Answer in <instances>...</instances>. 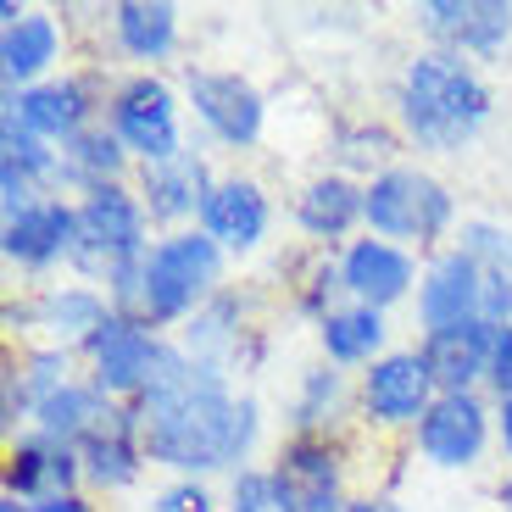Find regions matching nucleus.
<instances>
[{
    "instance_id": "nucleus-1",
    "label": "nucleus",
    "mask_w": 512,
    "mask_h": 512,
    "mask_svg": "<svg viewBox=\"0 0 512 512\" xmlns=\"http://www.w3.org/2000/svg\"><path fill=\"white\" fill-rule=\"evenodd\" d=\"M145 446H151L156 479H234L251 462H268V407L251 384L218 368L184 362L173 379L140 401Z\"/></svg>"
},
{
    "instance_id": "nucleus-2",
    "label": "nucleus",
    "mask_w": 512,
    "mask_h": 512,
    "mask_svg": "<svg viewBox=\"0 0 512 512\" xmlns=\"http://www.w3.org/2000/svg\"><path fill=\"white\" fill-rule=\"evenodd\" d=\"M496 106L501 101H496V84H490L485 67L418 45L396 67V78H390L384 117L396 123L407 156L440 167L485 140L490 123H496Z\"/></svg>"
},
{
    "instance_id": "nucleus-3",
    "label": "nucleus",
    "mask_w": 512,
    "mask_h": 512,
    "mask_svg": "<svg viewBox=\"0 0 512 512\" xmlns=\"http://www.w3.org/2000/svg\"><path fill=\"white\" fill-rule=\"evenodd\" d=\"M234 284V262L206 240L201 229H167L151 240L145 262L128 273L123 284H112V312L145 318L151 329L179 334L212 295Z\"/></svg>"
},
{
    "instance_id": "nucleus-4",
    "label": "nucleus",
    "mask_w": 512,
    "mask_h": 512,
    "mask_svg": "<svg viewBox=\"0 0 512 512\" xmlns=\"http://www.w3.org/2000/svg\"><path fill=\"white\" fill-rule=\"evenodd\" d=\"M462 195L440 167L401 156L396 167H384L379 179L362 184V223L379 240H396L418 256H435L457 240L462 229Z\"/></svg>"
},
{
    "instance_id": "nucleus-5",
    "label": "nucleus",
    "mask_w": 512,
    "mask_h": 512,
    "mask_svg": "<svg viewBox=\"0 0 512 512\" xmlns=\"http://www.w3.org/2000/svg\"><path fill=\"white\" fill-rule=\"evenodd\" d=\"M179 90L190 106L195 145L212 156H223V167H245V156H256L268 145L273 128V101L245 67L223 62H184Z\"/></svg>"
},
{
    "instance_id": "nucleus-6",
    "label": "nucleus",
    "mask_w": 512,
    "mask_h": 512,
    "mask_svg": "<svg viewBox=\"0 0 512 512\" xmlns=\"http://www.w3.org/2000/svg\"><path fill=\"white\" fill-rule=\"evenodd\" d=\"M179 351L195 368H218L240 384L262 379L279 357V329L268 323V290L245 279L223 284L179 329Z\"/></svg>"
},
{
    "instance_id": "nucleus-7",
    "label": "nucleus",
    "mask_w": 512,
    "mask_h": 512,
    "mask_svg": "<svg viewBox=\"0 0 512 512\" xmlns=\"http://www.w3.org/2000/svg\"><path fill=\"white\" fill-rule=\"evenodd\" d=\"M151 240H156V223H151V212H145L134 179L78 195V251H73L78 279L112 290V284H123L128 273L145 262Z\"/></svg>"
},
{
    "instance_id": "nucleus-8",
    "label": "nucleus",
    "mask_w": 512,
    "mask_h": 512,
    "mask_svg": "<svg viewBox=\"0 0 512 512\" xmlns=\"http://www.w3.org/2000/svg\"><path fill=\"white\" fill-rule=\"evenodd\" d=\"M106 128L134 156V167L184 156L195 145V128H190L179 73H117L112 101H106Z\"/></svg>"
},
{
    "instance_id": "nucleus-9",
    "label": "nucleus",
    "mask_w": 512,
    "mask_h": 512,
    "mask_svg": "<svg viewBox=\"0 0 512 512\" xmlns=\"http://www.w3.org/2000/svg\"><path fill=\"white\" fill-rule=\"evenodd\" d=\"M106 318H112V295L101 284L78 279V273L51 284H17L6 295V307H0L12 346H62V351H78V357L106 329Z\"/></svg>"
},
{
    "instance_id": "nucleus-10",
    "label": "nucleus",
    "mask_w": 512,
    "mask_h": 512,
    "mask_svg": "<svg viewBox=\"0 0 512 512\" xmlns=\"http://www.w3.org/2000/svg\"><path fill=\"white\" fill-rule=\"evenodd\" d=\"M184 351H179V334L151 329L145 318H128V312H112L106 329L84 346V373L101 384L117 407H140L162 390L173 373L184 368Z\"/></svg>"
},
{
    "instance_id": "nucleus-11",
    "label": "nucleus",
    "mask_w": 512,
    "mask_h": 512,
    "mask_svg": "<svg viewBox=\"0 0 512 512\" xmlns=\"http://www.w3.org/2000/svg\"><path fill=\"white\" fill-rule=\"evenodd\" d=\"M112 84H117L112 62H73L67 73L45 78V84H34V90L0 95V117L62 151V145H73L78 134H90V128L106 123Z\"/></svg>"
},
{
    "instance_id": "nucleus-12",
    "label": "nucleus",
    "mask_w": 512,
    "mask_h": 512,
    "mask_svg": "<svg viewBox=\"0 0 512 512\" xmlns=\"http://www.w3.org/2000/svg\"><path fill=\"white\" fill-rule=\"evenodd\" d=\"M407 451L429 474H479L496 451V401L485 390H440L435 407L423 412V423L407 435Z\"/></svg>"
},
{
    "instance_id": "nucleus-13",
    "label": "nucleus",
    "mask_w": 512,
    "mask_h": 512,
    "mask_svg": "<svg viewBox=\"0 0 512 512\" xmlns=\"http://www.w3.org/2000/svg\"><path fill=\"white\" fill-rule=\"evenodd\" d=\"M279 223H284V201L273 195V184L262 173H251V167H218L195 229L240 268V262H256V256L273 251Z\"/></svg>"
},
{
    "instance_id": "nucleus-14",
    "label": "nucleus",
    "mask_w": 512,
    "mask_h": 512,
    "mask_svg": "<svg viewBox=\"0 0 512 512\" xmlns=\"http://www.w3.org/2000/svg\"><path fill=\"white\" fill-rule=\"evenodd\" d=\"M440 384L423 362V351L412 340H401L396 351H384L373 368L357 373V435L373 440H401L423 423V412L435 407Z\"/></svg>"
},
{
    "instance_id": "nucleus-15",
    "label": "nucleus",
    "mask_w": 512,
    "mask_h": 512,
    "mask_svg": "<svg viewBox=\"0 0 512 512\" xmlns=\"http://www.w3.org/2000/svg\"><path fill=\"white\" fill-rule=\"evenodd\" d=\"M78 251V201L39 195V201L0 212V262L17 284H51L73 273Z\"/></svg>"
},
{
    "instance_id": "nucleus-16",
    "label": "nucleus",
    "mask_w": 512,
    "mask_h": 512,
    "mask_svg": "<svg viewBox=\"0 0 512 512\" xmlns=\"http://www.w3.org/2000/svg\"><path fill=\"white\" fill-rule=\"evenodd\" d=\"M101 51L117 73H173L184 67V6L173 0H112L95 12Z\"/></svg>"
},
{
    "instance_id": "nucleus-17",
    "label": "nucleus",
    "mask_w": 512,
    "mask_h": 512,
    "mask_svg": "<svg viewBox=\"0 0 512 512\" xmlns=\"http://www.w3.org/2000/svg\"><path fill=\"white\" fill-rule=\"evenodd\" d=\"M73 56V17L56 12V6H23V0H6L0 6V84L6 95L34 90L45 78L67 73Z\"/></svg>"
},
{
    "instance_id": "nucleus-18",
    "label": "nucleus",
    "mask_w": 512,
    "mask_h": 512,
    "mask_svg": "<svg viewBox=\"0 0 512 512\" xmlns=\"http://www.w3.org/2000/svg\"><path fill=\"white\" fill-rule=\"evenodd\" d=\"M418 45L462 56L474 67H496L512 56V0H423L412 6Z\"/></svg>"
},
{
    "instance_id": "nucleus-19",
    "label": "nucleus",
    "mask_w": 512,
    "mask_h": 512,
    "mask_svg": "<svg viewBox=\"0 0 512 512\" xmlns=\"http://www.w3.org/2000/svg\"><path fill=\"white\" fill-rule=\"evenodd\" d=\"M284 229L307 251L351 245L357 234H368V223H362V184L334 173V167H312L307 179H295L290 195H284Z\"/></svg>"
},
{
    "instance_id": "nucleus-20",
    "label": "nucleus",
    "mask_w": 512,
    "mask_h": 512,
    "mask_svg": "<svg viewBox=\"0 0 512 512\" xmlns=\"http://www.w3.org/2000/svg\"><path fill=\"white\" fill-rule=\"evenodd\" d=\"M340 262V284H346V301H362V307H379L390 318L412 312L418 301V279H423V256L407 251L396 240H379V234H357L351 245L334 251Z\"/></svg>"
},
{
    "instance_id": "nucleus-21",
    "label": "nucleus",
    "mask_w": 512,
    "mask_h": 512,
    "mask_svg": "<svg viewBox=\"0 0 512 512\" xmlns=\"http://www.w3.org/2000/svg\"><path fill=\"white\" fill-rule=\"evenodd\" d=\"M78 462H84V490H90L95 501L134 496V490L156 474V468H151V446H145L140 407H112V418H106L101 429L78 446Z\"/></svg>"
},
{
    "instance_id": "nucleus-22",
    "label": "nucleus",
    "mask_w": 512,
    "mask_h": 512,
    "mask_svg": "<svg viewBox=\"0 0 512 512\" xmlns=\"http://www.w3.org/2000/svg\"><path fill=\"white\" fill-rule=\"evenodd\" d=\"M279 423L284 435H357V379L329 362H301L290 373V390L279 401Z\"/></svg>"
},
{
    "instance_id": "nucleus-23",
    "label": "nucleus",
    "mask_w": 512,
    "mask_h": 512,
    "mask_svg": "<svg viewBox=\"0 0 512 512\" xmlns=\"http://www.w3.org/2000/svg\"><path fill=\"white\" fill-rule=\"evenodd\" d=\"M67 490H84L78 446H62V440L39 435V429H23L17 440H6V451H0V496L6 501L45 507Z\"/></svg>"
},
{
    "instance_id": "nucleus-24",
    "label": "nucleus",
    "mask_w": 512,
    "mask_h": 512,
    "mask_svg": "<svg viewBox=\"0 0 512 512\" xmlns=\"http://www.w3.org/2000/svg\"><path fill=\"white\" fill-rule=\"evenodd\" d=\"M479 301H485V268L462 245L423 256V279H418V301H412V329H451V323H479Z\"/></svg>"
},
{
    "instance_id": "nucleus-25",
    "label": "nucleus",
    "mask_w": 512,
    "mask_h": 512,
    "mask_svg": "<svg viewBox=\"0 0 512 512\" xmlns=\"http://www.w3.org/2000/svg\"><path fill=\"white\" fill-rule=\"evenodd\" d=\"M218 156L201 151V145H190L184 156H173V162H156V167H140L134 173V190H140L145 212H151L156 234L167 229H195L201 223V206H206V190H212V179H218Z\"/></svg>"
},
{
    "instance_id": "nucleus-26",
    "label": "nucleus",
    "mask_w": 512,
    "mask_h": 512,
    "mask_svg": "<svg viewBox=\"0 0 512 512\" xmlns=\"http://www.w3.org/2000/svg\"><path fill=\"white\" fill-rule=\"evenodd\" d=\"M268 284L279 295V312L301 329H318L334 307H346V284H340L334 251H307V245L290 240V251H279L268 262Z\"/></svg>"
},
{
    "instance_id": "nucleus-27",
    "label": "nucleus",
    "mask_w": 512,
    "mask_h": 512,
    "mask_svg": "<svg viewBox=\"0 0 512 512\" xmlns=\"http://www.w3.org/2000/svg\"><path fill=\"white\" fill-rule=\"evenodd\" d=\"M268 462L279 468V479L301 501H346L351 496V440L340 435H279L268 451Z\"/></svg>"
},
{
    "instance_id": "nucleus-28",
    "label": "nucleus",
    "mask_w": 512,
    "mask_h": 512,
    "mask_svg": "<svg viewBox=\"0 0 512 512\" xmlns=\"http://www.w3.org/2000/svg\"><path fill=\"white\" fill-rule=\"evenodd\" d=\"M401 334H396V318L379 307H362V301H346V307H334L329 318L312 329V357L329 362V368L351 373L357 379L362 368L384 357V351H396Z\"/></svg>"
},
{
    "instance_id": "nucleus-29",
    "label": "nucleus",
    "mask_w": 512,
    "mask_h": 512,
    "mask_svg": "<svg viewBox=\"0 0 512 512\" xmlns=\"http://www.w3.org/2000/svg\"><path fill=\"white\" fill-rule=\"evenodd\" d=\"M401 156H407V145H401V134H396L390 117L334 112L329 128H323V162L318 167H334V173L368 184V179H379L384 167H396Z\"/></svg>"
},
{
    "instance_id": "nucleus-30",
    "label": "nucleus",
    "mask_w": 512,
    "mask_h": 512,
    "mask_svg": "<svg viewBox=\"0 0 512 512\" xmlns=\"http://www.w3.org/2000/svg\"><path fill=\"white\" fill-rule=\"evenodd\" d=\"M39 195H62V151L0 117V212H17Z\"/></svg>"
},
{
    "instance_id": "nucleus-31",
    "label": "nucleus",
    "mask_w": 512,
    "mask_h": 512,
    "mask_svg": "<svg viewBox=\"0 0 512 512\" xmlns=\"http://www.w3.org/2000/svg\"><path fill=\"white\" fill-rule=\"evenodd\" d=\"M412 346L423 351V362H429L440 390H485L496 329L490 323H451V329L412 334Z\"/></svg>"
},
{
    "instance_id": "nucleus-32",
    "label": "nucleus",
    "mask_w": 512,
    "mask_h": 512,
    "mask_svg": "<svg viewBox=\"0 0 512 512\" xmlns=\"http://www.w3.org/2000/svg\"><path fill=\"white\" fill-rule=\"evenodd\" d=\"M112 407H117V401L106 396L101 384H95L90 373H78L73 384H62L56 396L39 401V407H34V423H28V429H39V435L62 440V446H84V440H90L95 429L112 418Z\"/></svg>"
},
{
    "instance_id": "nucleus-33",
    "label": "nucleus",
    "mask_w": 512,
    "mask_h": 512,
    "mask_svg": "<svg viewBox=\"0 0 512 512\" xmlns=\"http://www.w3.org/2000/svg\"><path fill=\"white\" fill-rule=\"evenodd\" d=\"M140 173L134 156L117 145L112 128H90V134H78L73 145H62V195H90V190H106V184H128Z\"/></svg>"
},
{
    "instance_id": "nucleus-34",
    "label": "nucleus",
    "mask_w": 512,
    "mask_h": 512,
    "mask_svg": "<svg viewBox=\"0 0 512 512\" xmlns=\"http://www.w3.org/2000/svg\"><path fill=\"white\" fill-rule=\"evenodd\" d=\"M223 512H301V496L279 479L273 462H251L223 479Z\"/></svg>"
},
{
    "instance_id": "nucleus-35",
    "label": "nucleus",
    "mask_w": 512,
    "mask_h": 512,
    "mask_svg": "<svg viewBox=\"0 0 512 512\" xmlns=\"http://www.w3.org/2000/svg\"><path fill=\"white\" fill-rule=\"evenodd\" d=\"M451 245H462V251H468V256L479 262V268H490V273H512V223L485 218V212H468Z\"/></svg>"
},
{
    "instance_id": "nucleus-36",
    "label": "nucleus",
    "mask_w": 512,
    "mask_h": 512,
    "mask_svg": "<svg viewBox=\"0 0 512 512\" xmlns=\"http://www.w3.org/2000/svg\"><path fill=\"white\" fill-rule=\"evenodd\" d=\"M145 512H223V485H212V479H156Z\"/></svg>"
},
{
    "instance_id": "nucleus-37",
    "label": "nucleus",
    "mask_w": 512,
    "mask_h": 512,
    "mask_svg": "<svg viewBox=\"0 0 512 512\" xmlns=\"http://www.w3.org/2000/svg\"><path fill=\"white\" fill-rule=\"evenodd\" d=\"M490 401H512V323L496 329V346H490V379H485Z\"/></svg>"
},
{
    "instance_id": "nucleus-38",
    "label": "nucleus",
    "mask_w": 512,
    "mask_h": 512,
    "mask_svg": "<svg viewBox=\"0 0 512 512\" xmlns=\"http://www.w3.org/2000/svg\"><path fill=\"white\" fill-rule=\"evenodd\" d=\"M346 512H412L401 496H390V490H351V501H346Z\"/></svg>"
},
{
    "instance_id": "nucleus-39",
    "label": "nucleus",
    "mask_w": 512,
    "mask_h": 512,
    "mask_svg": "<svg viewBox=\"0 0 512 512\" xmlns=\"http://www.w3.org/2000/svg\"><path fill=\"white\" fill-rule=\"evenodd\" d=\"M34 512H101V501H95L90 490H67V496L45 501V507H34Z\"/></svg>"
},
{
    "instance_id": "nucleus-40",
    "label": "nucleus",
    "mask_w": 512,
    "mask_h": 512,
    "mask_svg": "<svg viewBox=\"0 0 512 512\" xmlns=\"http://www.w3.org/2000/svg\"><path fill=\"white\" fill-rule=\"evenodd\" d=\"M496 451L512 468V401H496Z\"/></svg>"
},
{
    "instance_id": "nucleus-41",
    "label": "nucleus",
    "mask_w": 512,
    "mask_h": 512,
    "mask_svg": "<svg viewBox=\"0 0 512 512\" xmlns=\"http://www.w3.org/2000/svg\"><path fill=\"white\" fill-rule=\"evenodd\" d=\"M496 507H501V512H512V468L496 479Z\"/></svg>"
},
{
    "instance_id": "nucleus-42",
    "label": "nucleus",
    "mask_w": 512,
    "mask_h": 512,
    "mask_svg": "<svg viewBox=\"0 0 512 512\" xmlns=\"http://www.w3.org/2000/svg\"><path fill=\"white\" fill-rule=\"evenodd\" d=\"M0 512H34V507H23V501H6V496H0Z\"/></svg>"
}]
</instances>
